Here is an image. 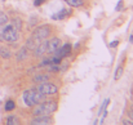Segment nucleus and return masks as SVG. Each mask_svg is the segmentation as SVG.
Wrapping results in <instances>:
<instances>
[{"mask_svg":"<svg viewBox=\"0 0 133 125\" xmlns=\"http://www.w3.org/2000/svg\"><path fill=\"white\" fill-rule=\"evenodd\" d=\"M70 52H71V44H70V43H66L65 45L59 46L54 53H56V57L63 59V58H66V57L70 55Z\"/></svg>","mask_w":133,"mask_h":125,"instance_id":"5","label":"nucleus"},{"mask_svg":"<svg viewBox=\"0 0 133 125\" xmlns=\"http://www.w3.org/2000/svg\"><path fill=\"white\" fill-rule=\"evenodd\" d=\"M23 101L29 107H34L35 106V101H34V89H29L23 92Z\"/></svg>","mask_w":133,"mask_h":125,"instance_id":"7","label":"nucleus"},{"mask_svg":"<svg viewBox=\"0 0 133 125\" xmlns=\"http://www.w3.org/2000/svg\"><path fill=\"white\" fill-rule=\"evenodd\" d=\"M12 26H13L17 31H21V29H22V21H21V18L14 17V18L12 19Z\"/></svg>","mask_w":133,"mask_h":125,"instance_id":"14","label":"nucleus"},{"mask_svg":"<svg viewBox=\"0 0 133 125\" xmlns=\"http://www.w3.org/2000/svg\"><path fill=\"white\" fill-rule=\"evenodd\" d=\"M27 55H29V53H27V48L26 46H23V48H21L19 49V52L17 53V61H23V59H26L27 58Z\"/></svg>","mask_w":133,"mask_h":125,"instance_id":"11","label":"nucleus"},{"mask_svg":"<svg viewBox=\"0 0 133 125\" xmlns=\"http://www.w3.org/2000/svg\"><path fill=\"white\" fill-rule=\"evenodd\" d=\"M43 3H45V0H34V5H35V6H39V5H42Z\"/></svg>","mask_w":133,"mask_h":125,"instance_id":"22","label":"nucleus"},{"mask_svg":"<svg viewBox=\"0 0 133 125\" xmlns=\"http://www.w3.org/2000/svg\"><path fill=\"white\" fill-rule=\"evenodd\" d=\"M46 46H48V40H42L35 48H34V55L35 57H42L46 52Z\"/></svg>","mask_w":133,"mask_h":125,"instance_id":"6","label":"nucleus"},{"mask_svg":"<svg viewBox=\"0 0 133 125\" xmlns=\"http://www.w3.org/2000/svg\"><path fill=\"white\" fill-rule=\"evenodd\" d=\"M63 1H66L69 5L75 6V8H79V6L84 5V0H63Z\"/></svg>","mask_w":133,"mask_h":125,"instance_id":"15","label":"nucleus"},{"mask_svg":"<svg viewBox=\"0 0 133 125\" xmlns=\"http://www.w3.org/2000/svg\"><path fill=\"white\" fill-rule=\"evenodd\" d=\"M109 103H110V99L107 98V99L102 103V106H101V108H99V111H98V115H101V114H102V111H103V110H106V107H107V105H109Z\"/></svg>","mask_w":133,"mask_h":125,"instance_id":"21","label":"nucleus"},{"mask_svg":"<svg viewBox=\"0 0 133 125\" xmlns=\"http://www.w3.org/2000/svg\"><path fill=\"white\" fill-rule=\"evenodd\" d=\"M49 35H50V27H49V25H42V26H38L34 30V32H32L31 36L34 39L42 41V40H45Z\"/></svg>","mask_w":133,"mask_h":125,"instance_id":"3","label":"nucleus"},{"mask_svg":"<svg viewBox=\"0 0 133 125\" xmlns=\"http://www.w3.org/2000/svg\"><path fill=\"white\" fill-rule=\"evenodd\" d=\"M122 74H123V67H122V66H119V67H118V70H116V72H115V80H119V79H120V76H122Z\"/></svg>","mask_w":133,"mask_h":125,"instance_id":"20","label":"nucleus"},{"mask_svg":"<svg viewBox=\"0 0 133 125\" xmlns=\"http://www.w3.org/2000/svg\"><path fill=\"white\" fill-rule=\"evenodd\" d=\"M118 44H119V41H118V40H115V41H111V43H110V46H111V48H115Z\"/></svg>","mask_w":133,"mask_h":125,"instance_id":"25","label":"nucleus"},{"mask_svg":"<svg viewBox=\"0 0 133 125\" xmlns=\"http://www.w3.org/2000/svg\"><path fill=\"white\" fill-rule=\"evenodd\" d=\"M48 79H49V76H48L46 74H40V75H36V76L34 78V81L40 84V83H44V81H48Z\"/></svg>","mask_w":133,"mask_h":125,"instance_id":"16","label":"nucleus"},{"mask_svg":"<svg viewBox=\"0 0 133 125\" xmlns=\"http://www.w3.org/2000/svg\"><path fill=\"white\" fill-rule=\"evenodd\" d=\"M128 115H129V117L132 119V121H133V108H131V110H128Z\"/></svg>","mask_w":133,"mask_h":125,"instance_id":"26","label":"nucleus"},{"mask_svg":"<svg viewBox=\"0 0 133 125\" xmlns=\"http://www.w3.org/2000/svg\"><path fill=\"white\" fill-rule=\"evenodd\" d=\"M122 123H123L124 125H133V121H132V120H123Z\"/></svg>","mask_w":133,"mask_h":125,"instance_id":"24","label":"nucleus"},{"mask_svg":"<svg viewBox=\"0 0 133 125\" xmlns=\"http://www.w3.org/2000/svg\"><path fill=\"white\" fill-rule=\"evenodd\" d=\"M61 46V40L58 38H53L48 41V46H46V52L48 53H54L58 48Z\"/></svg>","mask_w":133,"mask_h":125,"instance_id":"8","label":"nucleus"},{"mask_svg":"<svg viewBox=\"0 0 133 125\" xmlns=\"http://www.w3.org/2000/svg\"><path fill=\"white\" fill-rule=\"evenodd\" d=\"M10 55H12V53H10L8 46H1L0 48V57H3L4 59H8V58H10Z\"/></svg>","mask_w":133,"mask_h":125,"instance_id":"12","label":"nucleus"},{"mask_svg":"<svg viewBox=\"0 0 133 125\" xmlns=\"http://www.w3.org/2000/svg\"><path fill=\"white\" fill-rule=\"evenodd\" d=\"M36 90H39L40 93L48 95V94H56L58 92V88H57V85L49 83V81H44V83H40L38 85Z\"/></svg>","mask_w":133,"mask_h":125,"instance_id":"4","label":"nucleus"},{"mask_svg":"<svg viewBox=\"0 0 133 125\" xmlns=\"http://www.w3.org/2000/svg\"><path fill=\"white\" fill-rule=\"evenodd\" d=\"M6 22H8V16H6L4 12L0 10V26H1V25H5Z\"/></svg>","mask_w":133,"mask_h":125,"instance_id":"19","label":"nucleus"},{"mask_svg":"<svg viewBox=\"0 0 133 125\" xmlns=\"http://www.w3.org/2000/svg\"><path fill=\"white\" fill-rule=\"evenodd\" d=\"M4 107H5V111H13V110L16 108V103L9 99V101L5 102V106H4Z\"/></svg>","mask_w":133,"mask_h":125,"instance_id":"18","label":"nucleus"},{"mask_svg":"<svg viewBox=\"0 0 133 125\" xmlns=\"http://www.w3.org/2000/svg\"><path fill=\"white\" fill-rule=\"evenodd\" d=\"M19 31H17L12 25L9 26H5L0 34V40L6 43H16L18 39H19V35H18Z\"/></svg>","mask_w":133,"mask_h":125,"instance_id":"2","label":"nucleus"},{"mask_svg":"<svg viewBox=\"0 0 133 125\" xmlns=\"http://www.w3.org/2000/svg\"><path fill=\"white\" fill-rule=\"evenodd\" d=\"M36 22H38V18H36L35 16H32V17H31V21H30V25H31V26H34Z\"/></svg>","mask_w":133,"mask_h":125,"instance_id":"23","label":"nucleus"},{"mask_svg":"<svg viewBox=\"0 0 133 125\" xmlns=\"http://www.w3.org/2000/svg\"><path fill=\"white\" fill-rule=\"evenodd\" d=\"M50 123V116H35V119L31 121L32 125H46Z\"/></svg>","mask_w":133,"mask_h":125,"instance_id":"9","label":"nucleus"},{"mask_svg":"<svg viewBox=\"0 0 133 125\" xmlns=\"http://www.w3.org/2000/svg\"><path fill=\"white\" fill-rule=\"evenodd\" d=\"M122 4H123V1H122V0H120V1H119V3H118V6H116V8H115V10H119V9H120V8H122Z\"/></svg>","mask_w":133,"mask_h":125,"instance_id":"27","label":"nucleus"},{"mask_svg":"<svg viewBox=\"0 0 133 125\" xmlns=\"http://www.w3.org/2000/svg\"><path fill=\"white\" fill-rule=\"evenodd\" d=\"M39 43H40L39 40H36V39H34V38L31 36V38L26 41V48H27V49H30V50H34V48H35Z\"/></svg>","mask_w":133,"mask_h":125,"instance_id":"13","label":"nucleus"},{"mask_svg":"<svg viewBox=\"0 0 133 125\" xmlns=\"http://www.w3.org/2000/svg\"><path fill=\"white\" fill-rule=\"evenodd\" d=\"M6 124L8 125H18L19 124V120L17 116H8L6 117Z\"/></svg>","mask_w":133,"mask_h":125,"instance_id":"17","label":"nucleus"},{"mask_svg":"<svg viewBox=\"0 0 133 125\" xmlns=\"http://www.w3.org/2000/svg\"><path fill=\"white\" fill-rule=\"evenodd\" d=\"M129 43H133V35H131V36H129Z\"/></svg>","mask_w":133,"mask_h":125,"instance_id":"28","label":"nucleus"},{"mask_svg":"<svg viewBox=\"0 0 133 125\" xmlns=\"http://www.w3.org/2000/svg\"><path fill=\"white\" fill-rule=\"evenodd\" d=\"M34 107V116H50L53 112H56L58 105L54 101H43Z\"/></svg>","mask_w":133,"mask_h":125,"instance_id":"1","label":"nucleus"},{"mask_svg":"<svg viewBox=\"0 0 133 125\" xmlns=\"http://www.w3.org/2000/svg\"><path fill=\"white\" fill-rule=\"evenodd\" d=\"M69 14H70V10H67V9H62L61 12L54 13V14L52 16V18H53V19H63V18H66Z\"/></svg>","mask_w":133,"mask_h":125,"instance_id":"10","label":"nucleus"}]
</instances>
